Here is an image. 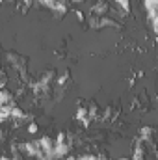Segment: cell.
Here are the masks:
<instances>
[{
    "mask_svg": "<svg viewBox=\"0 0 158 160\" xmlns=\"http://www.w3.org/2000/svg\"><path fill=\"white\" fill-rule=\"evenodd\" d=\"M108 9H110L108 2H106V0H99V2H95V4L91 6L89 13H91V15H97V17H104V15L108 13Z\"/></svg>",
    "mask_w": 158,
    "mask_h": 160,
    "instance_id": "cell-1",
    "label": "cell"
},
{
    "mask_svg": "<svg viewBox=\"0 0 158 160\" xmlns=\"http://www.w3.org/2000/svg\"><path fill=\"white\" fill-rule=\"evenodd\" d=\"M28 130H30V132H37V127H36V125H34V123H32V125H30V127H28Z\"/></svg>",
    "mask_w": 158,
    "mask_h": 160,
    "instance_id": "cell-4",
    "label": "cell"
},
{
    "mask_svg": "<svg viewBox=\"0 0 158 160\" xmlns=\"http://www.w3.org/2000/svg\"><path fill=\"white\" fill-rule=\"evenodd\" d=\"M119 160H128V158H119Z\"/></svg>",
    "mask_w": 158,
    "mask_h": 160,
    "instance_id": "cell-5",
    "label": "cell"
},
{
    "mask_svg": "<svg viewBox=\"0 0 158 160\" xmlns=\"http://www.w3.org/2000/svg\"><path fill=\"white\" fill-rule=\"evenodd\" d=\"M69 78H71V75H69V73H63V75H62V77H58V86H62V88H63V86H67V84H69Z\"/></svg>",
    "mask_w": 158,
    "mask_h": 160,
    "instance_id": "cell-2",
    "label": "cell"
},
{
    "mask_svg": "<svg viewBox=\"0 0 158 160\" xmlns=\"http://www.w3.org/2000/svg\"><path fill=\"white\" fill-rule=\"evenodd\" d=\"M116 2L121 6L123 11H128V9H130V0H116Z\"/></svg>",
    "mask_w": 158,
    "mask_h": 160,
    "instance_id": "cell-3",
    "label": "cell"
}]
</instances>
